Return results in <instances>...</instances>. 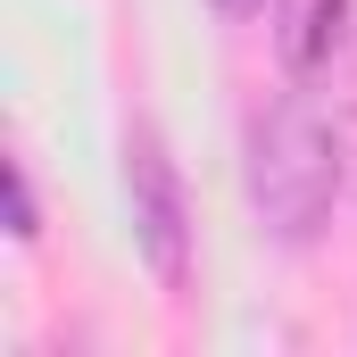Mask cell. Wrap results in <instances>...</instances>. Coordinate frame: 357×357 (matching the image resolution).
I'll return each mask as SVG.
<instances>
[{"mask_svg":"<svg viewBox=\"0 0 357 357\" xmlns=\"http://www.w3.org/2000/svg\"><path fill=\"white\" fill-rule=\"evenodd\" d=\"M341 33H349V0H299V17L282 33V59L291 67H324L341 50Z\"/></svg>","mask_w":357,"mask_h":357,"instance_id":"3957f363","label":"cell"},{"mask_svg":"<svg viewBox=\"0 0 357 357\" xmlns=\"http://www.w3.org/2000/svg\"><path fill=\"white\" fill-rule=\"evenodd\" d=\"M216 8H225V17H258L266 0H216Z\"/></svg>","mask_w":357,"mask_h":357,"instance_id":"5b68a950","label":"cell"},{"mask_svg":"<svg viewBox=\"0 0 357 357\" xmlns=\"http://www.w3.org/2000/svg\"><path fill=\"white\" fill-rule=\"evenodd\" d=\"M8 233L33 241V183H25V167H8Z\"/></svg>","mask_w":357,"mask_h":357,"instance_id":"277c9868","label":"cell"},{"mask_svg":"<svg viewBox=\"0 0 357 357\" xmlns=\"http://www.w3.org/2000/svg\"><path fill=\"white\" fill-rule=\"evenodd\" d=\"M125 191H133V241H142V258H150V274L175 291L183 282V250H191V216H183L175 158H167V142H158L150 125L125 142Z\"/></svg>","mask_w":357,"mask_h":357,"instance_id":"7a4b0ae2","label":"cell"},{"mask_svg":"<svg viewBox=\"0 0 357 357\" xmlns=\"http://www.w3.org/2000/svg\"><path fill=\"white\" fill-rule=\"evenodd\" d=\"M341 199V133L324 125L316 100H274L250 125V208L266 216V233L307 241Z\"/></svg>","mask_w":357,"mask_h":357,"instance_id":"6da1fadb","label":"cell"}]
</instances>
